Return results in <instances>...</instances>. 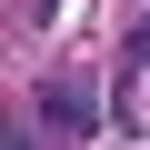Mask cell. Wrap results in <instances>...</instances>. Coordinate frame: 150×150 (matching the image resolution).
Masks as SVG:
<instances>
[{"label":"cell","mask_w":150,"mask_h":150,"mask_svg":"<svg viewBox=\"0 0 150 150\" xmlns=\"http://www.w3.org/2000/svg\"><path fill=\"white\" fill-rule=\"evenodd\" d=\"M40 120H50L60 140H90V120H100V100H90L80 80H40Z\"/></svg>","instance_id":"6da1fadb"}]
</instances>
